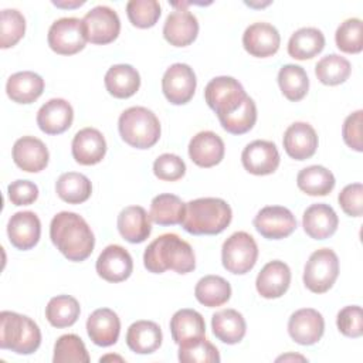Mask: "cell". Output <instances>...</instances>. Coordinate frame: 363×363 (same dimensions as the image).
<instances>
[{"mask_svg":"<svg viewBox=\"0 0 363 363\" xmlns=\"http://www.w3.org/2000/svg\"><path fill=\"white\" fill-rule=\"evenodd\" d=\"M170 333L176 345L189 339L206 336V322L201 313L194 309H180L170 319Z\"/></svg>","mask_w":363,"mask_h":363,"instance_id":"obj_32","label":"cell"},{"mask_svg":"<svg viewBox=\"0 0 363 363\" xmlns=\"http://www.w3.org/2000/svg\"><path fill=\"white\" fill-rule=\"evenodd\" d=\"M41 345L38 325L28 316L11 311L0 313V347L17 354H31Z\"/></svg>","mask_w":363,"mask_h":363,"instance_id":"obj_4","label":"cell"},{"mask_svg":"<svg viewBox=\"0 0 363 363\" xmlns=\"http://www.w3.org/2000/svg\"><path fill=\"white\" fill-rule=\"evenodd\" d=\"M325 332V320L320 312L313 308L295 311L288 320V333L294 342L311 346L320 340Z\"/></svg>","mask_w":363,"mask_h":363,"instance_id":"obj_13","label":"cell"},{"mask_svg":"<svg viewBox=\"0 0 363 363\" xmlns=\"http://www.w3.org/2000/svg\"><path fill=\"white\" fill-rule=\"evenodd\" d=\"M335 176L323 166L312 164L302 169L296 176L299 190L309 196H326L335 187Z\"/></svg>","mask_w":363,"mask_h":363,"instance_id":"obj_37","label":"cell"},{"mask_svg":"<svg viewBox=\"0 0 363 363\" xmlns=\"http://www.w3.org/2000/svg\"><path fill=\"white\" fill-rule=\"evenodd\" d=\"M7 194L14 206H28L38 199V187L30 180H16L9 184Z\"/></svg>","mask_w":363,"mask_h":363,"instance_id":"obj_51","label":"cell"},{"mask_svg":"<svg viewBox=\"0 0 363 363\" xmlns=\"http://www.w3.org/2000/svg\"><path fill=\"white\" fill-rule=\"evenodd\" d=\"M143 265L153 274H163L167 269H173L177 274H189L196 268V257L187 241L177 234L167 233L147 245L143 254Z\"/></svg>","mask_w":363,"mask_h":363,"instance_id":"obj_2","label":"cell"},{"mask_svg":"<svg viewBox=\"0 0 363 363\" xmlns=\"http://www.w3.org/2000/svg\"><path fill=\"white\" fill-rule=\"evenodd\" d=\"M258 258V247L252 235L245 231L231 234L223 244L221 261L223 267L235 275L250 272Z\"/></svg>","mask_w":363,"mask_h":363,"instance_id":"obj_7","label":"cell"},{"mask_svg":"<svg viewBox=\"0 0 363 363\" xmlns=\"http://www.w3.org/2000/svg\"><path fill=\"white\" fill-rule=\"evenodd\" d=\"M7 235L13 247L21 251L37 245L41 235V223L33 211H17L7 223Z\"/></svg>","mask_w":363,"mask_h":363,"instance_id":"obj_16","label":"cell"},{"mask_svg":"<svg viewBox=\"0 0 363 363\" xmlns=\"http://www.w3.org/2000/svg\"><path fill=\"white\" fill-rule=\"evenodd\" d=\"M13 160L17 167L28 173H38L48 164L50 153L43 140L34 136H23L13 146Z\"/></svg>","mask_w":363,"mask_h":363,"instance_id":"obj_19","label":"cell"},{"mask_svg":"<svg viewBox=\"0 0 363 363\" xmlns=\"http://www.w3.org/2000/svg\"><path fill=\"white\" fill-rule=\"evenodd\" d=\"M225 146L223 139L211 132L203 130L194 135L189 143V156L199 167H213L224 157Z\"/></svg>","mask_w":363,"mask_h":363,"instance_id":"obj_24","label":"cell"},{"mask_svg":"<svg viewBox=\"0 0 363 363\" xmlns=\"http://www.w3.org/2000/svg\"><path fill=\"white\" fill-rule=\"evenodd\" d=\"M71 152L77 163L84 166L96 164L106 153V140L98 129L84 128L75 133Z\"/></svg>","mask_w":363,"mask_h":363,"instance_id":"obj_22","label":"cell"},{"mask_svg":"<svg viewBox=\"0 0 363 363\" xmlns=\"http://www.w3.org/2000/svg\"><path fill=\"white\" fill-rule=\"evenodd\" d=\"M44 91V79L33 71H20L9 77L6 84L7 96L17 104H31Z\"/></svg>","mask_w":363,"mask_h":363,"instance_id":"obj_30","label":"cell"},{"mask_svg":"<svg viewBox=\"0 0 363 363\" xmlns=\"http://www.w3.org/2000/svg\"><path fill=\"white\" fill-rule=\"evenodd\" d=\"M160 13V4L156 0H130L126 4L128 18L138 28L153 27L159 20Z\"/></svg>","mask_w":363,"mask_h":363,"instance_id":"obj_46","label":"cell"},{"mask_svg":"<svg viewBox=\"0 0 363 363\" xmlns=\"http://www.w3.org/2000/svg\"><path fill=\"white\" fill-rule=\"evenodd\" d=\"M352 72V65L350 62L339 55V54H329L320 58L315 67V74L316 78L323 84V85H339L343 84Z\"/></svg>","mask_w":363,"mask_h":363,"instance_id":"obj_40","label":"cell"},{"mask_svg":"<svg viewBox=\"0 0 363 363\" xmlns=\"http://www.w3.org/2000/svg\"><path fill=\"white\" fill-rule=\"evenodd\" d=\"M305 233L313 240H326L332 237L339 225V218L335 210L325 203L309 206L302 216Z\"/></svg>","mask_w":363,"mask_h":363,"instance_id":"obj_26","label":"cell"},{"mask_svg":"<svg viewBox=\"0 0 363 363\" xmlns=\"http://www.w3.org/2000/svg\"><path fill=\"white\" fill-rule=\"evenodd\" d=\"M50 238L57 250L74 262L86 259L95 247L91 227L79 214L72 211H61L52 217Z\"/></svg>","mask_w":363,"mask_h":363,"instance_id":"obj_1","label":"cell"},{"mask_svg":"<svg viewBox=\"0 0 363 363\" xmlns=\"http://www.w3.org/2000/svg\"><path fill=\"white\" fill-rule=\"evenodd\" d=\"M26 33V18L16 9L1 10L0 23V47L10 48L16 45Z\"/></svg>","mask_w":363,"mask_h":363,"instance_id":"obj_45","label":"cell"},{"mask_svg":"<svg viewBox=\"0 0 363 363\" xmlns=\"http://www.w3.org/2000/svg\"><path fill=\"white\" fill-rule=\"evenodd\" d=\"M197 86V79L193 68L183 62L170 65L162 78V91L166 99L173 105L187 104Z\"/></svg>","mask_w":363,"mask_h":363,"instance_id":"obj_11","label":"cell"},{"mask_svg":"<svg viewBox=\"0 0 363 363\" xmlns=\"http://www.w3.org/2000/svg\"><path fill=\"white\" fill-rule=\"evenodd\" d=\"M48 45L60 55H74L84 50L86 34L82 20L77 17H62L55 20L48 30Z\"/></svg>","mask_w":363,"mask_h":363,"instance_id":"obj_9","label":"cell"},{"mask_svg":"<svg viewBox=\"0 0 363 363\" xmlns=\"http://www.w3.org/2000/svg\"><path fill=\"white\" fill-rule=\"evenodd\" d=\"M179 360L182 363H218V349L204 336L189 339L179 345Z\"/></svg>","mask_w":363,"mask_h":363,"instance_id":"obj_42","label":"cell"},{"mask_svg":"<svg viewBox=\"0 0 363 363\" xmlns=\"http://www.w3.org/2000/svg\"><path fill=\"white\" fill-rule=\"evenodd\" d=\"M118 129L122 140L136 149H149L160 138V122L145 106L125 109L118 119Z\"/></svg>","mask_w":363,"mask_h":363,"instance_id":"obj_5","label":"cell"},{"mask_svg":"<svg viewBox=\"0 0 363 363\" xmlns=\"http://www.w3.org/2000/svg\"><path fill=\"white\" fill-rule=\"evenodd\" d=\"M282 145L289 157L295 160H306L316 152L318 135L309 123L295 122L286 128Z\"/></svg>","mask_w":363,"mask_h":363,"instance_id":"obj_21","label":"cell"},{"mask_svg":"<svg viewBox=\"0 0 363 363\" xmlns=\"http://www.w3.org/2000/svg\"><path fill=\"white\" fill-rule=\"evenodd\" d=\"M118 231L132 244L143 242L152 233L150 217L140 206H128L118 216Z\"/></svg>","mask_w":363,"mask_h":363,"instance_id":"obj_27","label":"cell"},{"mask_svg":"<svg viewBox=\"0 0 363 363\" xmlns=\"http://www.w3.org/2000/svg\"><path fill=\"white\" fill-rule=\"evenodd\" d=\"M363 24L360 18L345 20L335 33V41L340 51L347 54H359L363 50Z\"/></svg>","mask_w":363,"mask_h":363,"instance_id":"obj_44","label":"cell"},{"mask_svg":"<svg viewBox=\"0 0 363 363\" xmlns=\"http://www.w3.org/2000/svg\"><path fill=\"white\" fill-rule=\"evenodd\" d=\"M281 44L278 30L268 23H254L242 34V45L248 54L258 58L274 55Z\"/></svg>","mask_w":363,"mask_h":363,"instance_id":"obj_18","label":"cell"},{"mask_svg":"<svg viewBox=\"0 0 363 363\" xmlns=\"http://www.w3.org/2000/svg\"><path fill=\"white\" fill-rule=\"evenodd\" d=\"M242 85L233 77L221 75L213 78L204 88V99L216 112L217 118L234 112L245 99Z\"/></svg>","mask_w":363,"mask_h":363,"instance_id":"obj_8","label":"cell"},{"mask_svg":"<svg viewBox=\"0 0 363 363\" xmlns=\"http://www.w3.org/2000/svg\"><path fill=\"white\" fill-rule=\"evenodd\" d=\"M85 1L84 0H81V1H52V4L54 6H57V7H62V9H74V7H79V6H82Z\"/></svg>","mask_w":363,"mask_h":363,"instance_id":"obj_52","label":"cell"},{"mask_svg":"<svg viewBox=\"0 0 363 363\" xmlns=\"http://www.w3.org/2000/svg\"><path fill=\"white\" fill-rule=\"evenodd\" d=\"M337 200L345 214L350 217H360L363 214V186L360 183L345 186Z\"/></svg>","mask_w":363,"mask_h":363,"instance_id":"obj_49","label":"cell"},{"mask_svg":"<svg viewBox=\"0 0 363 363\" xmlns=\"http://www.w3.org/2000/svg\"><path fill=\"white\" fill-rule=\"evenodd\" d=\"M233 211L225 200L201 197L186 203L183 228L193 235H216L231 223Z\"/></svg>","mask_w":363,"mask_h":363,"instance_id":"obj_3","label":"cell"},{"mask_svg":"<svg viewBox=\"0 0 363 363\" xmlns=\"http://www.w3.org/2000/svg\"><path fill=\"white\" fill-rule=\"evenodd\" d=\"M98 275L108 282H122L133 271L130 254L118 244H111L102 250L95 264Z\"/></svg>","mask_w":363,"mask_h":363,"instance_id":"obj_15","label":"cell"},{"mask_svg":"<svg viewBox=\"0 0 363 363\" xmlns=\"http://www.w3.org/2000/svg\"><path fill=\"white\" fill-rule=\"evenodd\" d=\"M244 169L255 176L274 173L279 166V152L271 140H254L248 143L241 153Z\"/></svg>","mask_w":363,"mask_h":363,"instance_id":"obj_14","label":"cell"},{"mask_svg":"<svg viewBox=\"0 0 363 363\" xmlns=\"http://www.w3.org/2000/svg\"><path fill=\"white\" fill-rule=\"evenodd\" d=\"M106 91L119 99H126L135 95L140 86V75L129 64L112 65L105 74Z\"/></svg>","mask_w":363,"mask_h":363,"instance_id":"obj_29","label":"cell"},{"mask_svg":"<svg viewBox=\"0 0 363 363\" xmlns=\"http://www.w3.org/2000/svg\"><path fill=\"white\" fill-rule=\"evenodd\" d=\"M289 284L291 269L284 261L279 259L265 264L255 279V288L265 299L281 298L288 291Z\"/></svg>","mask_w":363,"mask_h":363,"instance_id":"obj_20","label":"cell"},{"mask_svg":"<svg viewBox=\"0 0 363 363\" xmlns=\"http://www.w3.org/2000/svg\"><path fill=\"white\" fill-rule=\"evenodd\" d=\"M224 130L233 135H242L252 129L257 122L255 102L247 95L242 104L231 113L218 118Z\"/></svg>","mask_w":363,"mask_h":363,"instance_id":"obj_41","label":"cell"},{"mask_svg":"<svg viewBox=\"0 0 363 363\" xmlns=\"http://www.w3.org/2000/svg\"><path fill=\"white\" fill-rule=\"evenodd\" d=\"M194 295L207 308L221 306L231 298V285L220 275H206L196 284Z\"/></svg>","mask_w":363,"mask_h":363,"instance_id":"obj_36","label":"cell"},{"mask_svg":"<svg viewBox=\"0 0 363 363\" xmlns=\"http://www.w3.org/2000/svg\"><path fill=\"white\" fill-rule=\"evenodd\" d=\"M162 329L152 320H136L126 332L128 347L138 354H150L162 345Z\"/></svg>","mask_w":363,"mask_h":363,"instance_id":"obj_28","label":"cell"},{"mask_svg":"<svg viewBox=\"0 0 363 363\" xmlns=\"http://www.w3.org/2000/svg\"><path fill=\"white\" fill-rule=\"evenodd\" d=\"M325 48V35L315 27L296 30L288 41V54L295 60H311Z\"/></svg>","mask_w":363,"mask_h":363,"instance_id":"obj_33","label":"cell"},{"mask_svg":"<svg viewBox=\"0 0 363 363\" xmlns=\"http://www.w3.org/2000/svg\"><path fill=\"white\" fill-rule=\"evenodd\" d=\"M199 34V21L187 9L172 11L163 26V37L173 47L190 45Z\"/></svg>","mask_w":363,"mask_h":363,"instance_id":"obj_17","label":"cell"},{"mask_svg":"<svg viewBox=\"0 0 363 363\" xmlns=\"http://www.w3.org/2000/svg\"><path fill=\"white\" fill-rule=\"evenodd\" d=\"M55 191L62 201L68 204H81L91 197L92 184L85 174L67 172L58 177Z\"/></svg>","mask_w":363,"mask_h":363,"instance_id":"obj_35","label":"cell"},{"mask_svg":"<svg viewBox=\"0 0 363 363\" xmlns=\"http://www.w3.org/2000/svg\"><path fill=\"white\" fill-rule=\"evenodd\" d=\"M54 363H88L89 354L82 339L74 333L62 335L54 345Z\"/></svg>","mask_w":363,"mask_h":363,"instance_id":"obj_43","label":"cell"},{"mask_svg":"<svg viewBox=\"0 0 363 363\" xmlns=\"http://www.w3.org/2000/svg\"><path fill=\"white\" fill-rule=\"evenodd\" d=\"M281 360H284V362H286V360H302V362H305L306 359L303 357V356H299V354H284V356H279L278 359H277V362H281Z\"/></svg>","mask_w":363,"mask_h":363,"instance_id":"obj_53","label":"cell"},{"mask_svg":"<svg viewBox=\"0 0 363 363\" xmlns=\"http://www.w3.org/2000/svg\"><path fill=\"white\" fill-rule=\"evenodd\" d=\"M81 313L78 301L71 295H57L45 306V318L54 328L72 326Z\"/></svg>","mask_w":363,"mask_h":363,"instance_id":"obj_38","label":"cell"},{"mask_svg":"<svg viewBox=\"0 0 363 363\" xmlns=\"http://www.w3.org/2000/svg\"><path fill=\"white\" fill-rule=\"evenodd\" d=\"M214 336L227 345L240 343L247 332L244 316L235 309H223L211 316Z\"/></svg>","mask_w":363,"mask_h":363,"instance_id":"obj_31","label":"cell"},{"mask_svg":"<svg viewBox=\"0 0 363 363\" xmlns=\"http://www.w3.org/2000/svg\"><path fill=\"white\" fill-rule=\"evenodd\" d=\"M278 85L284 96L292 102L303 99L309 89V78L306 71L295 64L281 67L278 72Z\"/></svg>","mask_w":363,"mask_h":363,"instance_id":"obj_39","label":"cell"},{"mask_svg":"<svg viewBox=\"0 0 363 363\" xmlns=\"http://www.w3.org/2000/svg\"><path fill=\"white\" fill-rule=\"evenodd\" d=\"M74 121V109L62 98L47 101L37 112V125L47 135H60L69 129Z\"/></svg>","mask_w":363,"mask_h":363,"instance_id":"obj_23","label":"cell"},{"mask_svg":"<svg viewBox=\"0 0 363 363\" xmlns=\"http://www.w3.org/2000/svg\"><path fill=\"white\" fill-rule=\"evenodd\" d=\"M336 325L342 335L347 337H360L363 335V312L357 305L345 306L336 316Z\"/></svg>","mask_w":363,"mask_h":363,"instance_id":"obj_48","label":"cell"},{"mask_svg":"<svg viewBox=\"0 0 363 363\" xmlns=\"http://www.w3.org/2000/svg\"><path fill=\"white\" fill-rule=\"evenodd\" d=\"M339 275V258L330 248L311 254L303 268V284L313 294L328 292Z\"/></svg>","mask_w":363,"mask_h":363,"instance_id":"obj_6","label":"cell"},{"mask_svg":"<svg viewBox=\"0 0 363 363\" xmlns=\"http://www.w3.org/2000/svg\"><path fill=\"white\" fill-rule=\"evenodd\" d=\"M112 359H113V360H119V362H122V360H123L122 357H119V356H112V354L104 356V357H101L99 360H101V362H105V360H112Z\"/></svg>","mask_w":363,"mask_h":363,"instance_id":"obj_54","label":"cell"},{"mask_svg":"<svg viewBox=\"0 0 363 363\" xmlns=\"http://www.w3.org/2000/svg\"><path fill=\"white\" fill-rule=\"evenodd\" d=\"M362 122H363V111L359 109L353 113H350L342 126V136L345 143L356 150L362 152L363 150V143H362Z\"/></svg>","mask_w":363,"mask_h":363,"instance_id":"obj_50","label":"cell"},{"mask_svg":"<svg viewBox=\"0 0 363 363\" xmlns=\"http://www.w3.org/2000/svg\"><path fill=\"white\" fill-rule=\"evenodd\" d=\"M255 230L268 240H282L296 228V218L292 211L282 206H267L254 217Z\"/></svg>","mask_w":363,"mask_h":363,"instance_id":"obj_12","label":"cell"},{"mask_svg":"<svg viewBox=\"0 0 363 363\" xmlns=\"http://www.w3.org/2000/svg\"><path fill=\"white\" fill-rule=\"evenodd\" d=\"M153 173L159 180L176 182L186 173L183 159L174 153H163L153 163Z\"/></svg>","mask_w":363,"mask_h":363,"instance_id":"obj_47","label":"cell"},{"mask_svg":"<svg viewBox=\"0 0 363 363\" xmlns=\"http://www.w3.org/2000/svg\"><path fill=\"white\" fill-rule=\"evenodd\" d=\"M186 213V203L179 196L163 193L156 196L150 203L149 217L159 225L182 224Z\"/></svg>","mask_w":363,"mask_h":363,"instance_id":"obj_34","label":"cell"},{"mask_svg":"<svg viewBox=\"0 0 363 363\" xmlns=\"http://www.w3.org/2000/svg\"><path fill=\"white\" fill-rule=\"evenodd\" d=\"M86 40L92 44H109L119 35L121 20L115 10L108 6L91 9L82 18Z\"/></svg>","mask_w":363,"mask_h":363,"instance_id":"obj_10","label":"cell"},{"mask_svg":"<svg viewBox=\"0 0 363 363\" xmlns=\"http://www.w3.org/2000/svg\"><path fill=\"white\" fill-rule=\"evenodd\" d=\"M86 332L92 343L96 346H112L118 342L121 332V320L109 308L95 309L86 319Z\"/></svg>","mask_w":363,"mask_h":363,"instance_id":"obj_25","label":"cell"}]
</instances>
